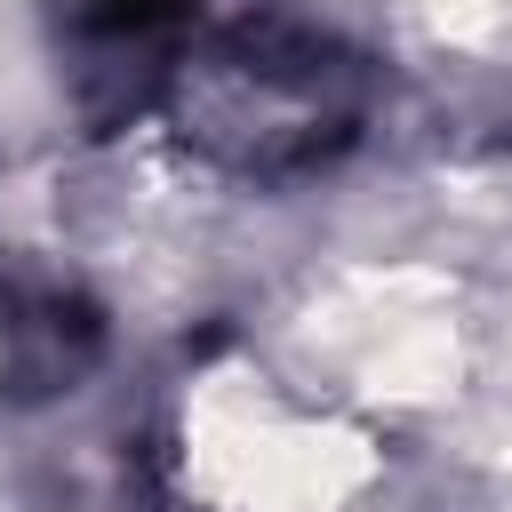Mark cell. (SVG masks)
I'll list each match as a JSON object with an SVG mask.
<instances>
[{"label":"cell","instance_id":"cell-1","mask_svg":"<svg viewBox=\"0 0 512 512\" xmlns=\"http://www.w3.org/2000/svg\"><path fill=\"white\" fill-rule=\"evenodd\" d=\"M352 72L320 32L296 24H248L208 56V136H240V160L280 168L312 160L352 120Z\"/></svg>","mask_w":512,"mask_h":512},{"label":"cell","instance_id":"cell-2","mask_svg":"<svg viewBox=\"0 0 512 512\" xmlns=\"http://www.w3.org/2000/svg\"><path fill=\"white\" fill-rule=\"evenodd\" d=\"M192 0H80V32L88 40H152L184 16Z\"/></svg>","mask_w":512,"mask_h":512}]
</instances>
